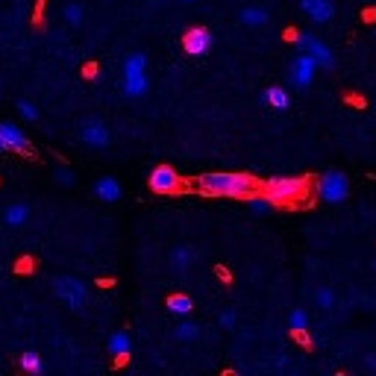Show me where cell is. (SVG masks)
Here are the masks:
<instances>
[{
	"mask_svg": "<svg viewBox=\"0 0 376 376\" xmlns=\"http://www.w3.org/2000/svg\"><path fill=\"white\" fill-rule=\"evenodd\" d=\"M253 180L247 173H203L197 180V188L212 197H250L253 194Z\"/></svg>",
	"mask_w": 376,
	"mask_h": 376,
	"instance_id": "obj_1",
	"label": "cell"
},
{
	"mask_svg": "<svg viewBox=\"0 0 376 376\" xmlns=\"http://www.w3.org/2000/svg\"><path fill=\"white\" fill-rule=\"evenodd\" d=\"M315 191L318 197L323 200V203H330V206H338V203H344V200L350 197V180H347V173L344 171H323L318 182H315Z\"/></svg>",
	"mask_w": 376,
	"mask_h": 376,
	"instance_id": "obj_2",
	"label": "cell"
},
{
	"mask_svg": "<svg viewBox=\"0 0 376 376\" xmlns=\"http://www.w3.org/2000/svg\"><path fill=\"white\" fill-rule=\"evenodd\" d=\"M123 94L127 97L147 94V56L139 53V50L123 59Z\"/></svg>",
	"mask_w": 376,
	"mask_h": 376,
	"instance_id": "obj_3",
	"label": "cell"
},
{
	"mask_svg": "<svg viewBox=\"0 0 376 376\" xmlns=\"http://www.w3.org/2000/svg\"><path fill=\"white\" fill-rule=\"evenodd\" d=\"M265 197H271L273 203H294V200H300L306 194V180H297V177H273L265 182V191H262Z\"/></svg>",
	"mask_w": 376,
	"mask_h": 376,
	"instance_id": "obj_4",
	"label": "cell"
},
{
	"mask_svg": "<svg viewBox=\"0 0 376 376\" xmlns=\"http://www.w3.org/2000/svg\"><path fill=\"white\" fill-rule=\"evenodd\" d=\"M53 294L74 311H80L85 303H89V288H85V282L77 280V277H56L53 280Z\"/></svg>",
	"mask_w": 376,
	"mask_h": 376,
	"instance_id": "obj_5",
	"label": "cell"
},
{
	"mask_svg": "<svg viewBox=\"0 0 376 376\" xmlns=\"http://www.w3.org/2000/svg\"><path fill=\"white\" fill-rule=\"evenodd\" d=\"M318 62H315V56L311 53H297L294 59H291V65H288V80H291V85L297 92H306L311 83H315V74H318Z\"/></svg>",
	"mask_w": 376,
	"mask_h": 376,
	"instance_id": "obj_6",
	"label": "cell"
},
{
	"mask_svg": "<svg viewBox=\"0 0 376 376\" xmlns=\"http://www.w3.org/2000/svg\"><path fill=\"white\" fill-rule=\"evenodd\" d=\"M294 42H297L300 50H306V53L315 56V62H318L321 68H335V53L330 50L327 42H321V39H318V35H311V33H297V35H294Z\"/></svg>",
	"mask_w": 376,
	"mask_h": 376,
	"instance_id": "obj_7",
	"label": "cell"
},
{
	"mask_svg": "<svg viewBox=\"0 0 376 376\" xmlns=\"http://www.w3.org/2000/svg\"><path fill=\"white\" fill-rule=\"evenodd\" d=\"M109 127L100 118H85L83 123H80V142L85 144V147H92V150H103L106 144H109Z\"/></svg>",
	"mask_w": 376,
	"mask_h": 376,
	"instance_id": "obj_8",
	"label": "cell"
},
{
	"mask_svg": "<svg viewBox=\"0 0 376 376\" xmlns=\"http://www.w3.org/2000/svg\"><path fill=\"white\" fill-rule=\"evenodd\" d=\"M147 185L153 188L156 194H173V191H180V173L173 171L171 165H156L153 171H150V177H147Z\"/></svg>",
	"mask_w": 376,
	"mask_h": 376,
	"instance_id": "obj_9",
	"label": "cell"
},
{
	"mask_svg": "<svg viewBox=\"0 0 376 376\" xmlns=\"http://www.w3.org/2000/svg\"><path fill=\"white\" fill-rule=\"evenodd\" d=\"M0 142H3L6 153H9V150H15V153H27V150H30L27 133H24L18 123H12V121H0Z\"/></svg>",
	"mask_w": 376,
	"mask_h": 376,
	"instance_id": "obj_10",
	"label": "cell"
},
{
	"mask_svg": "<svg viewBox=\"0 0 376 376\" xmlns=\"http://www.w3.org/2000/svg\"><path fill=\"white\" fill-rule=\"evenodd\" d=\"M182 47H185L188 56H203L212 47V33L206 27H191L182 35Z\"/></svg>",
	"mask_w": 376,
	"mask_h": 376,
	"instance_id": "obj_11",
	"label": "cell"
},
{
	"mask_svg": "<svg viewBox=\"0 0 376 376\" xmlns=\"http://www.w3.org/2000/svg\"><path fill=\"white\" fill-rule=\"evenodd\" d=\"M300 9L315 24H330L335 18V0H300Z\"/></svg>",
	"mask_w": 376,
	"mask_h": 376,
	"instance_id": "obj_12",
	"label": "cell"
},
{
	"mask_svg": "<svg viewBox=\"0 0 376 376\" xmlns=\"http://www.w3.org/2000/svg\"><path fill=\"white\" fill-rule=\"evenodd\" d=\"M92 191L97 200H103V203H118V200L123 197V185L121 180L115 177H100L94 185H92Z\"/></svg>",
	"mask_w": 376,
	"mask_h": 376,
	"instance_id": "obj_13",
	"label": "cell"
},
{
	"mask_svg": "<svg viewBox=\"0 0 376 376\" xmlns=\"http://www.w3.org/2000/svg\"><path fill=\"white\" fill-rule=\"evenodd\" d=\"M259 100L271 109H288V103H291V97H288V92L282 89V85H271V89H265L259 94Z\"/></svg>",
	"mask_w": 376,
	"mask_h": 376,
	"instance_id": "obj_14",
	"label": "cell"
},
{
	"mask_svg": "<svg viewBox=\"0 0 376 376\" xmlns=\"http://www.w3.org/2000/svg\"><path fill=\"white\" fill-rule=\"evenodd\" d=\"M165 309L171 311V315H177V318H188L194 311V300L188 294H171L165 300Z\"/></svg>",
	"mask_w": 376,
	"mask_h": 376,
	"instance_id": "obj_15",
	"label": "cell"
},
{
	"mask_svg": "<svg viewBox=\"0 0 376 376\" xmlns=\"http://www.w3.org/2000/svg\"><path fill=\"white\" fill-rule=\"evenodd\" d=\"M106 350H109V356H115V359H127L130 356V335L123 330H115L109 335Z\"/></svg>",
	"mask_w": 376,
	"mask_h": 376,
	"instance_id": "obj_16",
	"label": "cell"
},
{
	"mask_svg": "<svg viewBox=\"0 0 376 376\" xmlns=\"http://www.w3.org/2000/svg\"><path fill=\"white\" fill-rule=\"evenodd\" d=\"M241 24L244 27H250V30H259V27H265L268 24V9H262V6H247V9H241Z\"/></svg>",
	"mask_w": 376,
	"mask_h": 376,
	"instance_id": "obj_17",
	"label": "cell"
},
{
	"mask_svg": "<svg viewBox=\"0 0 376 376\" xmlns=\"http://www.w3.org/2000/svg\"><path fill=\"white\" fill-rule=\"evenodd\" d=\"M171 268L173 271H188L191 268V262H194V250L188 247V244H180V247H173L171 250Z\"/></svg>",
	"mask_w": 376,
	"mask_h": 376,
	"instance_id": "obj_18",
	"label": "cell"
},
{
	"mask_svg": "<svg viewBox=\"0 0 376 376\" xmlns=\"http://www.w3.org/2000/svg\"><path fill=\"white\" fill-rule=\"evenodd\" d=\"M288 330H291L294 335L309 330V311L303 306H294L291 311H288Z\"/></svg>",
	"mask_w": 376,
	"mask_h": 376,
	"instance_id": "obj_19",
	"label": "cell"
},
{
	"mask_svg": "<svg viewBox=\"0 0 376 376\" xmlns=\"http://www.w3.org/2000/svg\"><path fill=\"white\" fill-rule=\"evenodd\" d=\"M200 332H203V327H200L197 321H188V318H182L177 327H173V335H177L180 341H194V338H200Z\"/></svg>",
	"mask_w": 376,
	"mask_h": 376,
	"instance_id": "obj_20",
	"label": "cell"
},
{
	"mask_svg": "<svg viewBox=\"0 0 376 376\" xmlns=\"http://www.w3.org/2000/svg\"><path fill=\"white\" fill-rule=\"evenodd\" d=\"M27 218H30V206L27 203H12L3 212V221L9 223V227H21V223H27Z\"/></svg>",
	"mask_w": 376,
	"mask_h": 376,
	"instance_id": "obj_21",
	"label": "cell"
},
{
	"mask_svg": "<svg viewBox=\"0 0 376 376\" xmlns=\"http://www.w3.org/2000/svg\"><path fill=\"white\" fill-rule=\"evenodd\" d=\"M335 303H338V297H335V291H332L330 285H321L318 291H315V306H318L321 311H332Z\"/></svg>",
	"mask_w": 376,
	"mask_h": 376,
	"instance_id": "obj_22",
	"label": "cell"
},
{
	"mask_svg": "<svg viewBox=\"0 0 376 376\" xmlns=\"http://www.w3.org/2000/svg\"><path fill=\"white\" fill-rule=\"evenodd\" d=\"M21 368L27 370V373H42L44 370V361H42V356L35 353V350H27V353H21Z\"/></svg>",
	"mask_w": 376,
	"mask_h": 376,
	"instance_id": "obj_23",
	"label": "cell"
},
{
	"mask_svg": "<svg viewBox=\"0 0 376 376\" xmlns=\"http://www.w3.org/2000/svg\"><path fill=\"white\" fill-rule=\"evenodd\" d=\"M83 6L77 3V0H71V3H65V9H62V18H65V24H71V27H80L83 24Z\"/></svg>",
	"mask_w": 376,
	"mask_h": 376,
	"instance_id": "obj_24",
	"label": "cell"
},
{
	"mask_svg": "<svg viewBox=\"0 0 376 376\" xmlns=\"http://www.w3.org/2000/svg\"><path fill=\"white\" fill-rule=\"evenodd\" d=\"M271 206H273V200L271 197H256V194H250V212H253V215H268L271 212Z\"/></svg>",
	"mask_w": 376,
	"mask_h": 376,
	"instance_id": "obj_25",
	"label": "cell"
},
{
	"mask_svg": "<svg viewBox=\"0 0 376 376\" xmlns=\"http://www.w3.org/2000/svg\"><path fill=\"white\" fill-rule=\"evenodd\" d=\"M18 115L24 121H39V109H35L30 100H18Z\"/></svg>",
	"mask_w": 376,
	"mask_h": 376,
	"instance_id": "obj_26",
	"label": "cell"
},
{
	"mask_svg": "<svg viewBox=\"0 0 376 376\" xmlns=\"http://www.w3.org/2000/svg\"><path fill=\"white\" fill-rule=\"evenodd\" d=\"M235 321H238L235 306H230V309H223V311H221V327H223V330H232V327H235Z\"/></svg>",
	"mask_w": 376,
	"mask_h": 376,
	"instance_id": "obj_27",
	"label": "cell"
},
{
	"mask_svg": "<svg viewBox=\"0 0 376 376\" xmlns=\"http://www.w3.org/2000/svg\"><path fill=\"white\" fill-rule=\"evenodd\" d=\"M56 180H59V182H65V185H74V182H77L74 171H65V168H59V171H56Z\"/></svg>",
	"mask_w": 376,
	"mask_h": 376,
	"instance_id": "obj_28",
	"label": "cell"
},
{
	"mask_svg": "<svg viewBox=\"0 0 376 376\" xmlns=\"http://www.w3.org/2000/svg\"><path fill=\"white\" fill-rule=\"evenodd\" d=\"M365 368H370V370H376V356H368V359H365Z\"/></svg>",
	"mask_w": 376,
	"mask_h": 376,
	"instance_id": "obj_29",
	"label": "cell"
},
{
	"mask_svg": "<svg viewBox=\"0 0 376 376\" xmlns=\"http://www.w3.org/2000/svg\"><path fill=\"white\" fill-rule=\"evenodd\" d=\"M0 153H6V147H3V142H0Z\"/></svg>",
	"mask_w": 376,
	"mask_h": 376,
	"instance_id": "obj_30",
	"label": "cell"
},
{
	"mask_svg": "<svg viewBox=\"0 0 376 376\" xmlns=\"http://www.w3.org/2000/svg\"><path fill=\"white\" fill-rule=\"evenodd\" d=\"M182 3H197V0H182Z\"/></svg>",
	"mask_w": 376,
	"mask_h": 376,
	"instance_id": "obj_31",
	"label": "cell"
},
{
	"mask_svg": "<svg viewBox=\"0 0 376 376\" xmlns=\"http://www.w3.org/2000/svg\"><path fill=\"white\" fill-rule=\"evenodd\" d=\"M373 268H376V259H373Z\"/></svg>",
	"mask_w": 376,
	"mask_h": 376,
	"instance_id": "obj_32",
	"label": "cell"
}]
</instances>
